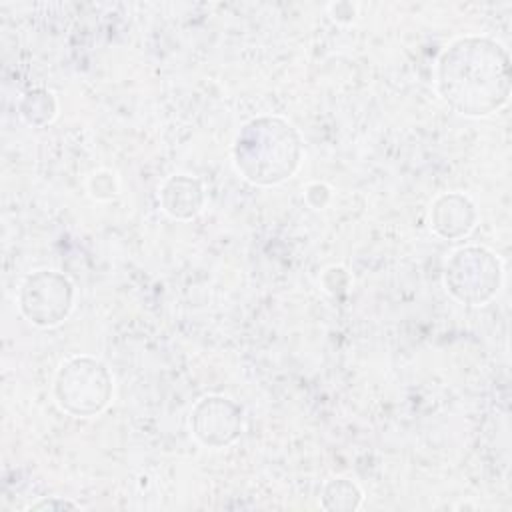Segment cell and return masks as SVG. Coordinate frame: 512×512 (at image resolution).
<instances>
[{"label":"cell","instance_id":"9","mask_svg":"<svg viewBox=\"0 0 512 512\" xmlns=\"http://www.w3.org/2000/svg\"><path fill=\"white\" fill-rule=\"evenodd\" d=\"M362 502L360 488L348 478H336L326 484L322 494V506L326 510H354Z\"/></svg>","mask_w":512,"mask_h":512},{"label":"cell","instance_id":"11","mask_svg":"<svg viewBox=\"0 0 512 512\" xmlns=\"http://www.w3.org/2000/svg\"><path fill=\"white\" fill-rule=\"evenodd\" d=\"M66 508H76V504L70 500L50 498V500H42V502H36L30 506V510H66Z\"/></svg>","mask_w":512,"mask_h":512},{"label":"cell","instance_id":"5","mask_svg":"<svg viewBox=\"0 0 512 512\" xmlns=\"http://www.w3.org/2000/svg\"><path fill=\"white\" fill-rule=\"evenodd\" d=\"M18 302L22 314L32 324L48 328L60 324L70 314L74 290L64 274L56 270H38L24 280Z\"/></svg>","mask_w":512,"mask_h":512},{"label":"cell","instance_id":"7","mask_svg":"<svg viewBox=\"0 0 512 512\" xmlns=\"http://www.w3.org/2000/svg\"><path fill=\"white\" fill-rule=\"evenodd\" d=\"M476 212L472 202L462 194L440 196L430 210L432 228L444 238H458L472 230Z\"/></svg>","mask_w":512,"mask_h":512},{"label":"cell","instance_id":"10","mask_svg":"<svg viewBox=\"0 0 512 512\" xmlns=\"http://www.w3.org/2000/svg\"><path fill=\"white\" fill-rule=\"evenodd\" d=\"M20 112L26 118V122H30V124H38V118H36L38 114H42L44 122H48L56 112V102H54L52 92H46V90L28 92L20 106Z\"/></svg>","mask_w":512,"mask_h":512},{"label":"cell","instance_id":"4","mask_svg":"<svg viewBox=\"0 0 512 512\" xmlns=\"http://www.w3.org/2000/svg\"><path fill=\"white\" fill-rule=\"evenodd\" d=\"M502 268L498 258L486 248H460L452 254L444 270L446 288L466 304H484L500 286Z\"/></svg>","mask_w":512,"mask_h":512},{"label":"cell","instance_id":"3","mask_svg":"<svg viewBox=\"0 0 512 512\" xmlns=\"http://www.w3.org/2000/svg\"><path fill=\"white\" fill-rule=\"evenodd\" d=\"M54 394L60 408L68 414L92 416L110 402L112 376L102 362L90 356H76L60 366L54 380Z\"/></svg>","mask_w":512,"mask_h":512},{"label":"cell","instance_id":"6","mask_svg":"<svg viewBox=\"0 0 512 512\" xmlns=\"http://www.w3.org/2000/svg\"><path fill=\"white\" fill-rule=\"evenodd\" d=\"M190 428L202 444L210 448L226 446L240 434V408L228 398L206 396L190 412Z\"/></svg>","mask_w":512,"mask_h":512},{"label":"cell","instance_id":"1","mask_svg":"<svg viewBox=\"0 0 512 512\" xmlns=\"http://www.w3.org/2000/svg\"><path fill=\"white\" fill-rule=\"evenodd\" d=\"M436 86L442 100L458 114L488 116L510 94V58L490 38L464 36L448 44L438 58Z\"/></svg>","mask_w":512,"mask_h":512},{"label":"cell","instance_id":"8","mask_svg":"<svg viewBox=\"0 0 512 512\" xmlns=\"http://www.w3.org/2000/svg\"><path fill=\"white\" fill-rule=\"evenodd\" d=\"M160 200L164 210L178 220H188L196 216L204 202V190L200 180L190 176H172L166 180L160 192Z\"/></svg>","mask_w":512,"mask_h":512},{"label":"cell","instance_id":"2","mask_svg":"<svg viewBox=\"0 0 512 512\" xmlns=\"http://www.w3.org/2000/svg\"><path fill=\"white\" fill-rule=\"evenodd\" d=\"M300 158V136L282 118H256L238 132L234 142L238 172L260 186H272L290 178Z\"/></svg>","mask_w":512,"mask_h":512}]
</instances>
